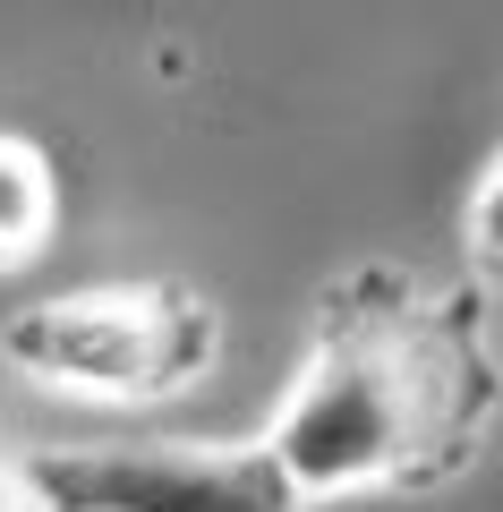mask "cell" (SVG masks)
Masks as SVG:
<instances>
[{
	"label": "cell",
	"mask_w": 503,
	"mask_h": 512,
	"mask_svg": "<svg viewBox=\"0 0 503 512\" xmlns=\"http://www.w3.org/2000/svg\"><path fill=\"white\" fill-rule=\"evenodd\" d=\"M503 427V342L478 282L367 256L316 291L307 342L265 419L273 461L316 504L444 495Z\"/></svg>",
	"instance_id": "obj_1"
},
{
	"label": "cell",
	"mask_w": 503,
	"mask_h": 512,
	"mask_svg": "<svg viewBox=\"0 0 503 512\" xmlns=\"http://www.w3.org/2000/svg\"><path fill=\"white\" fill-rule=\"evenodd\" d=\"M0 367L94 410H162L222 367V308L180 274L43 291L0 316Z\"/></svg>",
	"instance_id": "obj_2"
},
{
	"label": "cell",
	"mask_w": 503,
	"mask_h": 512,
	"mask_svg": "<svg viewBox=\"0 0 503 512\" xmlns=\"http://www.w3.org/2000/svg\"><path fill=\"white\" fill-rule=\"evenodd\" d=\"M26 478L52 512H307L273 444H35Z\"/></svg>",
	"instance_id": "obj_3"
},
{
	"label": "cell",
	"mask_w": 503,
	"mask_h": 512,
	"mask_svg": "<svg viewBox=\"0 0 503 512\" xmlns=\"http://www.w3.org/2000/svg\"><path fill=\"white\" fill-rule=\"evenodd\" d=\"M60 239V163L43 154V137L0 128V274L43 265Z\"/></svg>",
	"instance_id": "obj_4"
},
{
	"label": "cell",
	"mask_w": 503,
	"mask_h": 512,
	"mask_svg": "<svg viewBox=\"0 0 503 512\" xmlns=\"http://www.w3.org/2000/svg\"><path fill=\"white\" fill-rule=\"evenodd\" d=\"M461 265L486 299H503V146L478 163V180L461 197Z\"/></svg>",
	"instance_id": "obj_5"
},
{
	"label": "cell",
	"mask_w": 503,
	"mask_h": 512,
	"mask_svg": "<svg viewBox=\"0 0 503 512\" xmlns=\"http://www.w3.org/2000/svg\"><path fill=\"white\" fill-rule=\"evenodd\" d=\"M0 512H52L35 495V478H26V453H0Z\"/></svg>",
	"instance_id": "obj_6"
}]
</instances>
